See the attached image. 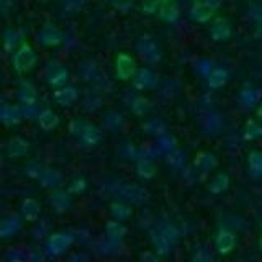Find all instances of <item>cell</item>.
<instances>
[{
	"mask_svg": "<svg viewBox=\"0 0 262 262\" xmlns=\"http://www.w3.org/2000/svg\"><path fill=\"white\" fill-rule=\"evenodd\" d=\"M110 193L120 202H126L129 205H144L149 202L151 195L144 187L138 184H128V182H117L110 185Z\"/></svg>",
	"mask_w": 262,
	"mask_h": 262,
	"instance_id": "6da1fadb",
	"label": "cell"
},
{
	"mask_svg": "<svg viewBox=\"0 0 262 262\" xmlns=\"http://www.w3.org/2000/svg\"><path fill=\"white\" fill-rule=\"evenodd\" d=\"M38 62V54L35 48L28 43H21L20 48L12 56V68L16 74H27L30 72Z\"/></svg>",
	"mask_w": 262,
	"mask_h": 262,
	"instance_id": "7a4b0ae2",
	"label": "cell"
},
{
	"mask_svg": "<svg viewBox=\"0 0 262 262\" xmlns=\"http://www.w3.org/2000/svg\"><path fill=\"white\" fill-rule=\"evenodd\" d=\"M72 244H74V236L71 233L57 231L46 239L43 251L46 254V257H59L71 249Z\"/></svg>",
	"mask_w": 262,
	"mask_h": 262,
	"instance_id": "3957f363",
	"label": "cell"
},
{
	"mask_svg": "<svg viewBox=\"0 0 262 262\" xmlns=\"http://www.w3.org/2000/svg\"><path fill=\"white\" fill-rule=\"evenodd\" d=\"M45 80L49 87L61 89L68 84L69 80V71L68 68L59 61H49L45 68Z\"/></svg>",
	"mask_w": 262,
	"mask_h": 262,
	"instance_id": "277c9868",
	"label": "cell"
},
{
	"mask_svg": "<svg viewBox=\"0 0 262 262\" xmlns=\"http://www.w3.org/2000/svg\"><path fill=\"white\" fill-rule=\"evenodd\" d=\"M136 51H138L139 57L147 64H158L162 59V51H161L159 45L156 43L154 38H151L149 35H144L138 39Z\"/></svg>",
	"mask_w": 262,
	"mask_h": 262,
	"instance_id": "5b68a950",
	"label": "cell"
},
{
	"mask_svg": "<svg viewBox=\"0 0 262 262\" xmlns=\"http://www.w3.org/2000/svg\"><path fill=\"white\" fill-rule=\"evenodd\" d=\"M136 71L138 68H136V61L133 56H129L128 53H120L115 57V76H117L118 80L121 82L131 80L136 74Z\"/></svg>",
	"mask_w": 262,
	"mask_h": 262,
	"instance_id": "8992f818",
	"label": "cell"
},
{
	"mask_svg": "<svg viewBox=\"0 0 262 262\" xmlns=\"http://www.w3.org/2000/svg\"><path fill=\"white\" fill-rule=\"evenodd\" d=\"M237 244L236 233L229 228H221L215 236V249L221 256H228L231 254Z\"/></svg>",
	"mask_w": 262,
	"mask_h": 262,
	"instance_id": "52a82bcc",
	"label": "cell"
},
{
	"mask_svg": "<svg viewBox=\"0 0 262 262\" xmlns=\"http://www.w3.org/2000/svg\"><path fill=\"white\" fill-rule=\"evenodd\" d=\"M158 76L149 69V68H138L136 74L131 79V84H133L135 90L139 92H144V90H151L154 87H158Z\"/></svg>",
	"mask_w": 262,
	"mask_h": 262,
	"instance_id": "ba28073f",
	"label": "cell"
},
{
	"mask_svg": "<svg viewBox=\"0 0 262 262\" xmlns=\"http://www.w3.org/2000/svg\"><path fill=\"white\" fill-rule=\"evenodd\" d=\"M49 205L57 211V213H66L72 208V195L64 190V188H53L51 193L48 196Z\"/></svg>",
	"mask_w": 262,
	"mask_h": 262,
	"instance_id": "9c48e42d",
	"label": "cell"
},
{
	"mask_svg": "<svg viewBox=\"0 0 262 262\" xmlns=\"http://www.w3.org/2000/svg\"><path fill=\"white\" fill-rule=\"evenodd\" d=\"M66 35L56 27H45L36 33V41L45 48H53L59 46L64 41Z\"/></svg>",
	"mask_w": 262,
	"mask_h": 262,
	"instance_id": "30bf717a",
	"label": "cell"
},
{
	"mask_svg": "<svg viewBox=\"0 0 262 262\" xmlns=\"http://www.w3.org/2000/svg\"><path fill=\"white\" fill-rule=\"evenodd\" d=\"M31 151V146L25 138L21 136H13L7 141L5 144V154L12 159H20L27 158Z\"/></svg>",
	"mask_w": 262,
	"mask_h": 262,
	"instance_id": "8fae6325",
	"label": "cell"
},
{
	"mask_svg": "<svg viewBox=\"0 0 262 262\" xmlns=\"http://www.w3.org/2000/svg\"><path fill=\"white\" fill-rule=\"evenodd\" d=\"M210 36L213 41L221 43V41H228L233 36V25L225 16H218V18L211 23L210 27Z\"/></svg>",
	"mask_w": 262,
	"mask_h": 262,
	"instance_id": "7c38bea8",
	"label": "cell"
},
{
	"mask_svg": "<svg viewBox=\"0 0 262 262\" xmlns=\"http://www.w3.org/2000/svg\"><path fill=\"white\" fill-rule=\"evenodd\" d=\"M152 229H156V231H158L161 236H164L169 243H172L174 246L180 239V229H179V226L174 223V221H170L167 218H159L154 223V228Z\"/></svg>",
	"mask_w": 262,
	"mask_h": 262,
	"instance_id": "4fadbf2b",
	"label": "cell"
},
{
	"mask_svg": "<svg viewBox=\"0 0 262 262\" xmlns=\"http://www.w3.org/2000/svg\"><path fill=\"white\" fill-rule=\"evenodd\" d=\"M23 218L20 215H8L0 221V237L2 239H10L21 231Z\"/></svg>",
	"mask_w": 262,
	"mask_h": 262,
	"instance_id": "5bb4252c",
	"label": "cell"
},
{
	"mask_svg": "<svg viewBox=\"0 0 262 262\" xmlns=\"http://www.w3.org/2000/svg\"><path fill=\"white\" fill-rule=\"evenodd\" d=\"M25 118L21 105H13V103H4L0 108V120L5 126H13Z\"/></svg>",
	"mask_w": 262,
	"mask_h": 262,
	"instance_id": "9a60e30c",
	"label": "cell"
},
{
	"mask_svg": "<svg viewBox=\"0 0 262 262\" xmlns=\"http://www.w3.org/2000/svg\"><path fill=\"white\" fill-rule=\"evenodd\" d=\"M159 18L164 23H177L180 18V7L177 0H161L159 10H158Z\"/></svg>",
	"mask_w": 262,
	"mask_h": 262,
	"instance_id": "2e32d148",
	"label": "cell"
},
{
	"mask_svg": "<svg viewBox=\"0 0 262 262\" xmlns=\"http://www.w3.org/2000/svg\"><path fill=\"white\" fill-rule=\"evenodd\" d=\"M53 98H54V102L59 106L68 108V106H72L74 103L79 100V90L74 85H64V87L56 90Z\"/></svg>",
	"mask_w": 262,
	"mask_h": 262,
	"instance_id": "e0dca14e",
	"label": "cell"
},
{
	"mask_svg": "<svg viewBox=\"0 0 262 262\" xmlns=\"http://www.w3.org/2000/svg\"><path fill=\"white\" fill-rule=\"evenodd\" d=\"M16 98L23 106L36 105L38 103V90L28 80H23L16 89Z\"/></svg>",
	"mask_w": 262,
	"mask_h": 262,
	"instance_id": "ac0fdd59",
	"label": "cell"
},
{
	"mask_svg": "<svg viewBox=\"0 0 262 262\" xmlns=\"http://www.w3.org/2000/svg\"><path fill=\"white\" fill-rule=\"evenodd\" d=\"M213 15H215V10L210 8L203 0H196L188 10V16L195 23H208L213 18Z\"/></svg>",
	"mask_w": 262,
	"mask_h": 262,
	"instance_id": "d6986e66",
	"label": "cell"
},
{
	"mask_svg": "<svg viewBox=\"0 0 262 262\" xmlns=\"http://www.w3.org/2000/svg\"><path fill=\"white\" fill-rule=\"evenodd\" d=\"M102 138H103L102 129L98 128V126H95V125H92V123H87V126L84 128V131H82L80 136L77 139H79L80 146H84V147H95L97 144H100Z\"/></svg>",
	"mask_w": 262,
	"mask_h": 262,
	"instance_id": "ffe728a7",
	"label": "cell"
},
{
	"mask_svg": "<svg viewBox=\"0 0 262 262\" xmlns=\"http://www.w3.org/2000/svg\"><path fill=\"white\" fill-rule=\"evenodd\" d=\"M223 129V118L218 112H208L202 118V131L208 136H215Z\"/></svg>",
	"mask_w": 262,
	"mask_h": 262,
	"instance_id": "44dd1931",
	"label": "cell"
},
{
	"mask_svg": "<svg viewBox=\"0 0 262 262\" xmlns=\"http://www.w3.org/2000/svg\"><path fill=\"white\" fill-rule=\"evenodd\" d=\"M193 167L199 172H202V174H208V172L218 167V158L213 152L202 151L196 154V158L193 161Z\"/></svg>",
	"mask_w": 262,
	"mask_h": 262,
	"instance_id": "7402d4cb",
	"label": "cell"
},
{
	"mask_svg": "<svg viewBox=\"0 0 262 262\" xmlns=\"http://www.w3.org/2000/svg\"><path fill=\"white\" fill-rule=\"evenodd\" d=\"M20 216L25 221H28V223H33V221L39 220V216H41L39 202L35 199H25L20 205Z\"/></svg>",
	"mask_w": 262,
	"mask_h": 262,
	"instance_id": "603a6c76",
	"label": "cell"
},
{
	"mask_svg": "<svg viewBox=\"0 0 262 262\" xmlns=\"http://www.w3.org/2000/svg\"><path fill=\"white\" fill-rule=\"evenodd\" d=\"M149 241L152 244L154 252L158 254L159 257L169 256V254L172 252V249H174V244L169 243L166 237L161 236L158 231H156V229H151V231H149Z\"/></svg>",
	"mask_w": 262,
	"mask_h": 262,
	"instance_id": "cb8c5ba5",
	"label": "cell"
},
{
	"mask_svg": "<svg viewBox=\"0 0 262 262\" xmlns=\"http://www.w3.org/2000/svg\"><path fill=\"white\" fill-rule=\"evenodd\" d=\"M229 79V72L226 68L223 66H216V68H213L210 76L207 77V84L210 89L216 90V89H221L223 85H226V82Z\"/></svg>",
	"mask_w": 262,
	"mask_h": 262,
	"instance_id": "d4e9b609",
	"label": "cell"
},
{
	"mask_svg": "<svg viewBox=\"0 0 262 262\" xmlns=\"http://www.w3.org/2000/svg\"><path fill=\"white\" fill-rule=\"evenodd\" d=\"M38 126L43 131H46V133H49V131H53L59 126V117H57V113L53 112L51 108L41 110L38 117Z\"/></svg>",
	"mask_w": 262,
	"mask_h": 262,
	"instance_id": "484cf974",
	"label": "cell"
},
{
	"mask_svg": "<svg viewBox=\"0 0 262 262\" xmlns=\"http://www.w3.org/2000/svg\"><path fill=\"white\" fill-rule=\"evenodd\" d=\"M102 123H103V129L110 131V133H118V131H121L123 126H125V118H123L121 113L110 110L105 113Z\"/></svg>",
	"mask_w": 262,
	"mask_h": 262,
	"instance_id": "4316f807",
	"label": "cell"
},
{
	"mask_svg": "<svg viewBox=\"0 0 262 262\" xmlns=\"http://www.w3.org/2000/svg\"><path fill=\"white\" fill-rule=\"evenodd\" d=\"M229 184H231V180H229V176L226 172H218L208 182V192L211 195H221L229 188Z\"/></svg>",
	"mask_w": 262,
	"mask_h": 262,
	"instance_id": "83f0119b",
	"label": "cell"
},
{
	"mask_svg": "<svg viewBox=\"0 0 262 262\" xmlns=\"http://www.w3.org/2000/svg\"><path fill=\"white\" fill-rule=\"evenodd\" d=\"M110 215H112V220L126 221L133 215V205H129L126 202H120V200L113 202L110 205Z\"/></svg>",
	"mask_w": 262,
	"mask_h": 262,
	"instance_id": "f1b7e54d",
	"label": "cell"
},
{
	"mask_svg": "<svg viewBox=\"0 0 262 262\" xmlns=\"http://www.w3.org/2000/svg\"><path fill=\"white\" fill-rule=\"evenodd\" d=\"M135 170H136V176H138L139 179H144V180H151V179H154L156 172H158L154 161L149 159V158L138 159V161H136V166H135Z\"/></svg>",
	"mask_w": 262,
	"mask_h": 262,
	"instance_id": "f546056e",
	"label": "cell"
},
{
	"mask_svg": "<svg viewBox=\"0 0 262 262\" xmlns=\"http://www.w3.org/2000/svg\"><path fill=\"white\" fill-rule=\"evenodd\" d=\"M126 236V226L123 225V221H117V220H110L106 221L105 225V237H110V239H117V241H123Z\"/></svg>",
	"mask_w": 262,
	"mask_h": 262,
	"instance_id": "4dcf8cb0",
	"label": "cell"
},
{
	"mask_svg": "<svg viewBox=\"0 0 262 262\" xmlns=\"http://www.w3.org/2000/svg\"><path fill=\"white\" fill-rule=\"evenodd\" d=\"M39 184L43 185L45 188H57L62 184V174L59 170L51 169V167H46V170L43 172V176L39 179Z\"/></svg>",
	"mask_w": 262,
	"mask_h": 262,
	"instance_id": "1f68e13d",
	"label": "cell"
},
{
	"mask_svg": "<svg viewBox=\"0 0 262 262\" xmlns=\"http://www.w3.org/2000/svg\"><path fill=\"white\" fill-rule=\"evenodd\" d=\"M129 108L136 115V117H144V115H147L151 112L152 105L149 102V98H146L144 95H135L129 100Z\"/></svg>",
	"mask_w": 262,
	"mask_h": 262,
	"instance_id": "d6a6232c",
	"label": "cell"
},
{
	"mask_svg": "<svg viewBox=\"0 0 262 262\" xmlns=\"http://www.w3.org/2000/svg\"><path fill=\"white\" fill-rule=\"evenodd\" d=\"M248 170L251 177L260 179L262 177V151L252 149L248 156Z\"/></svg>",
	"mask_w": 262,
	"mask_h": 262,
	"instance_id": "836d02e7",
	"label": "cell"
},
{
	"mask_svg": "<svg viewBox=\"0 0 262 262\" xmlns=\"http://www.w3.org/2000/svg\"><path fill=\"white\" fill-rule=\"evenodd\" d=\"M237 98H239V103L243 106H246V108H252V106H256L260 100V92L252 87H244L239 95H237Z\"/></svg>",
	"mask_w": 262,
	"mask_h": 262,
	"instance_id": "e575fe53",
	"label": "cell"
},
{
	"mask_svg": "<svg viewBox=\"0 0 262 262\" xmlns=\"http://www.w3.org/2000/svg\"><path fill=\"white\" fill-rule=\"evenodd\" d=\"M166 161L169 164V167L174 169V170H185L187 169V154H185V151L179 149V147L166 156Z\"/></svg>",
	"mask_w": 262,
	"mask_h": 262,
	"instance_id": "d590c367",
	"label": "cell"
},
{
	"mask_svg": "<svg viewBox=\"0 0 262 262\" xmlns=\"http://www.w3.org/2000/svg\"><path fill=\"white\" fill-rule=\"evenodd\" d=\"M80 76L84 77V80H87V82H95V84L102 79V74H100V71H98L97 64L92 62V61L82 62V66H80Z\"/></svg>",
	"mask_w": 262,
	"mask_h": 262,
	"instance_id": "8d00e7d4",
	"label": "cell"
},
{
	"mask_svg": "<svg viewBox=\"0 0 262 262\" xmlns=\"http://www.w3.org/2000/svg\"><path fill=\"white\" fill-rule=\"evenodd\" d=\"M45 170H46L45 164L41 162L39 159H31V161H28L27 164H25V167H23L25 176L33 179V180H39Z\"/></svg>",
	"mask_w": 262,
	"mask_h": 262,
	"instance_id": "74e56055",
	"label": "cell"
},
{
	"mask_svg": "<svg viewBox=\"0 0 262 262\" xmlns=\"http://www.w3.org/2000/svg\"><path fill=\"white\" fill-rule=\"evenodd\" d=\"M243 138L246 141H256V139L262 138V125L257 120H248L243 131Z\"/></svg>",
	"mask_w": 262,
	"mask_h": 262,
	"instance_id": "f35d334b",
	"label": "cell"
},
{
	"mask_svg": "<svg viewBox=\"0 0 262 262\" xmlns=\"http://www.w3.org/2000/svg\"><path fill=\"white\" fill-rule=\"evenodd\" d=\"M121 248H123V241L105 237V239L98 244V252L105 254V256H113V254H118L121 251Z\"/></svg>",
	"mask_w": 262,
	"mask_h": 262,
	"instance_id": "ab89813d",
	"label": "cell"
},
{
	"mask_svg": "<svg viewBox=\"0 0 262 262\" xmlns=\"http://www.w3.org/2000/svg\"><path fill=\"white\" fill-rule=\"evenodd\" d=\"M156 146H158V149L161 154H169L172 152L174 149H177V141H176V138L174 136H170V135H162L158 138V141H156Z\"/></svg>",
	"mask_w": 262,
	"mask_h": 262,
	"instance_id": "60d3db41",
	"label": "cell"
},
{
	"mask_svg": "<svg viewBox=\"0 0 262 262\" xmlns=\"http://www.w3.org/2000/svg\"><path fill=\"white\" fill-rule=\"evenodd\" d=\"M143 129L146 131L147 135H152V136H162L166 135V123L159 118H152L149 121H146L143 125Z\"/></svg>",
	"mask_w": 262,
	"mask_h": 262,
	"instance_id": "b9f144b4",
	"label": "cell"
},
{
	"mask_svg": "<svg viewBox=\"0 0 262 262\" xmlns=\"http://www.w3.org/2000/svg\"><path fill=\"white\" fill-rule=\"evenodd\" d=\"M213 260H215L213 259V252L208 246H199V248L193 251L192 259H190V262H213Z\"/></svg>",
	"mask_w": 262,
	"mask_h": 262,
	"instance_id": "7bdbcfd3",
	"label": "cell"
},
{
	"mask_svg": "<svg viewBox=\"0 0 262 262\" xmlns=\"http://www.w3.org/2000/svg\"><path fill=\"white\" fill-rule=\"evenodd\" d=\"M20 41V35L16 30H5L4 31V49L7 53H10L15 49V46L18 45Z\"/></svg>",
	"mask_w": 262,
	"mask_h": 262,
	"instance_id": "ee69618b",
	"label": "cell"
},
{
	"mask_svg": "<svg viewBox=\"0 0 262 262\" xmlns=\"http://www.w3.org/2000/svg\"><path fill=\"white\" fill-rule=\"evenodd\" d=\"M87 190V180L84 177H76L71 180V184L68 187V192L71 195H80Z\"/></svg>",
	"mask_w": 262,
	"mask_h": 262,
	"instance_id": "f6af8a7d",
	"label": "cell"
},
{
	"mask_svg": "<svg viewBox=\"0 0 262 262\" xmlns=\"http://www.w3.org/2000/svg\"><path fill=\"white\" fill-rule=\"evenodd\" d=\"M85 5V0H62L61 7L66 13H77Z\"/></svg>",
	"mask_w": 262,
	"mask_h": 262,
	"instance_id": "bcb514c9",
	"label": "cell"
},
{
	"mask_svg": "<svg viewBox=\"0 0 262 262\" xmlns=\"http://www.w3.org/2000/svg\"><path fill=\"white\" fill-rule=\"evenodd\" d=\"M161 5V0H141V12L146 15H154L158 13Z\"/></svg>",
	"mask_w": 262,
	"mask_h": 262,
	"instance_id": "7dc6e473",
	"label": "cell"
},
{
	"mask_svg": "<svg viewBox=\"0 0 262 262\" xmlns=\"http://www.w3.org/2000/svg\"><path fill=\"white\" fill-rule=\"evenodd\" d=\"M87 123H89V121H85L84 118H74V120L69 123V131H71V135H74L76 138H79L82 131H84V128L87 126Z\"/></svg>",
	"mask_w": 262,
	"mask_h": 262,
	"instance_id": "c3c4849f",
	"label": "cell"
},
{
	"mask_svg": "<svg viewBox=\"0 0 262 262\" xmlns=\"http://www.w3.org/2000/svg\"><path fill=\"white\" fill-rule=\"evenodd\" d=\"M195 69L199 71L200 76H203V77H208L213 68H211V62H210V61H207V59H202V61L196 62Z\"/></svg>",
	"mask_w": 262,
	"mask_h": 262,
	"instance_id": "681fc988",
	"label": "cell"
},
{
	"mask_svg": "<svg viewBox=\"0 0 262 262\" xmlns=\"http://www.w3.org/2000/svg\"><path fill=\"white\" fill-rule=\"evenodd\" d=\"M110 2L113 4V7L117 8V10H121V12L129 10L131 5H133V0H110Z\"/></svg>",
	"mask_w": 262,
	"mask_h": 262,
	"instance_id": "f907efd6",
	"label": "cell"
},
{
	"mask_svg": "<svg viewBox=\"0 0 262 262\" xmlns=\"http://www.w3.org/2000/svg\"><path fill=\"white\" fill-rule=\"evenodd\" d=\"M141 262H159V256L156 252L146 251L141 254Z\"/></svg>",
	"mask_w": 262,
	"mask_h": 262,
	"instance_id": "816d5d0a",
	"label": "cell"
},
{
	"mask_svg": "<svg viewBox=\"0 0 262 262\" xmlns=\"http://www.w3.org/2000/svg\"><path fill=\"white\" fill-rule=\"evenodd\" d=\"M45 257H46L45 251L43 252H31L28 256V262H43Z\"/></svg>",
	"mask_w": 262,
	"mask_h": 262,
	"instance_id": "f5cc1de1",
	"label": "cell"
},
{
	"mask_svg": "<svg viewBox=\"0 0 262 262\" xmlns=\"http://www.w3.org/2000/svg\"><path fill=\"white\" fill-rule=\"evenodd\" d=\"M7 262H28V259H25L23 254H12L10 251V254L7 256Z\"/></svg>",
	"mask_w": 262,
	"mask_h": 262,
	"instance_id": "db71d44e",
	"label": "cell"
},
{
	"mask_svg": "<svg viewBox=\"0 0 262 262\" xmlns=\"http://www.w3.org/2000/svg\"><path fill=\"white\" fill-rule=\"evenodd\" d=\"M203 2L205 4H207L210 8H213V10H218V8L221 7V5H223V2H225V0H203Z\"/></svg>",
	"mask_w": 262,
	"mask_h": 262,
	"instance_id": "11a10c76",
	"label": "cell"
},
{
	"mask_svg": "<svg viewBox=\"0 0 262 262\" xmlns=\"http://www.w3.org/2000/svg\"><path fill=\"white\" fill-rule=\"evenodd\" d=\"M71 262H85V257L84 256H74L71 259Z\"/></svg>",
	"mask_w": 262,
	"mask_h": 262,
	"instance_id": "9f6ffc18",
	"label": "cell"
},
{
	"mask_svg": "<svg viewBox=\"0 0 262 262\" xmlns=\"http://www.w3.org/2000/svg\"><path fill=\"white\" fill-rule=\"evenodd\" d=\"M259 248L262 249V228H260V234H259Z\"/></svg>",
	"mask_w": 262,
	"mask_h": 262,
	"instance_id": "6f0895ef",
	"label": "cell"
},
{
	"mask_svg": "<svg viewBox=\"0 0 262 262\" xmlns=\"http://www.w3.org/2000/svg\"><path fill=\"white\" fill-rule=\"evenodd\" d=\"M257 117L262 120V106H259V110H257Z\"/></svg>",
	"mask_w": 262,
	"mask_h": 262,
	"instance_id": "680465c9",
	"label": "cell"
},
{
	"mask_svg": "<svg viewBox=\"0 0 262 262\" xmlns=\"http://www.w3.org/2000/svg\"><path fill=\"white\" fill-rule=\"evenodd\" d=\"M39 2H48V0H39Z\"/></svg>",
	"mask_w": 262,
	"mask_h": 262,
	"instance_id": "91938a15",
	"label": "cell"
}]
</instances>
